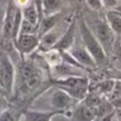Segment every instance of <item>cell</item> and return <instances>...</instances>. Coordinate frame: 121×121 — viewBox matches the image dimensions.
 <instances>
[{"mask_svg":"<svg viewBox=\"0 0 121 121\" xmlns=\"http://www.w3.org/2000/svg\"><path fill=\"white\" fill-rule=\"evenodd\" d=\"M75 30H77V19L73 18L69 22L65 33L63 34V36L52 49H56L60 51H68L74 44Z\"/></svg>","mask_w":121,"mask_h":121,"instance_id":"obj_9","label":"cell"},{"mask_svg":"<svg viewBox=\"0 0 121 121\" xmlns=\"http://www.w3.org/2000/svg\"><path fill=\"white\" fill-rule=\"evenodd\" d=\"M80 35L82 38V44L86 48V50L89 52L92 56L94 60L96 62L97 66H102L107 62L106 51L100 44L98 38L96 37L95 33L90 30L85 20H82L79 25Z\"/></svg>","mask_w":121,"mask_h":121,"instance_id":"obj_1","label":"cell"},{"mask_svg":"<svg viewBox=\"0 0 121 121\" xmlns=\"http://www.w3.org/2000/svg\"><path fill=\"white\" fill-rule=\"evenodd\" d=\"M86 4L92 11H100L103 9L102 0H86Z\"/></svg>","mask_w":121,"mask_h":121,"instance_id":"obj_23","label":"cell"},{"mask_svg":"<svg viewBox=\"0 0 121 121\" xmlns=\"http://www.w3.org/2000/svg\"><path fill=\"white\" fill-rule=\"evenodd\" d=\"M105 20L116 36H121V15L115 10H108L105 16Z\"/></svg>","mask_w":121,"mask_h":121,"instance_id":"obj_16","label":"cell"},{"mask_svg":"<svg viewBox=\"0 0 121 121\" xmlns=\"http://www.w3.org/2000/svg\"><path fill=\"white\" fill-rule=\"evenodd\" d=\"M9 108V102H8V97L5 95L0 94V114L3 111Z\"/></svg>","mask_w":121,"mask_h":121,"instance_id":"obj_25","label":"cell"},{"mask_svg":"<svg viewBox=\"0 0 121 121\" xmlns=\"http://www.w3.org/2000/svg\"><path fill=\"white\" fill-rule=\"evenodd\" d=\"M68 25H66L64 27L63 21H62V19H60L55 27H53L50 31H48L47 33H45L44 35L40 36L39 37V47H40V49H42L43 51H47V50L52 49L53 47L56 45V43L60 40V38L63 36V34L65 33V31H66Z\"/></svg>","mask_w":121,"mask_h":121,"instance_id":"obj_5","label":"cell"},{"mask_svg":"<svg viewBox=\"0 0 121 121\" xmlns=\"http://www.w3.org/2000/svg\"><path fill=\"white\" fill-rule=\"evenodd\" d=\"M102 4L107 10H114L118 5V0H102Z\"/></svg>","mask_w":121,"mask_h":121,"instance_id":"obj_24","label":"cell"},{"mask_svg":"<svg viewBox=\"0 0 121 121\" xmlns=\"http://www.w3.org/2000/svg\"><path fill=\"white\" fill-rule=\"evenodd\" d=\"M45 53V59L47 63L50 65L51 67H56L63 63V55L62 52L56 49H50V50L44 51Z\"/></svg>","mask_w":121,"mask_h":121,"instance_id":"obj_18","label":"cell"},{"mask_svg":"<svg viewBox=\"0 0 121 121\" xmlns=\"http://www.w3.org/2000/svg\"><path fill=\"white\" fill-rule=\"evenodd\" d=\"M0 121H18V118L12 109L6 108L0 114Z\"/></svg>","mask_w":121,"mask_h":121,"instance_id":"obj_22","label":"cell"},{"mask_svg":"<svg viewBox=\"0 0 121 121\" xmlns=\"http://www.w3.org/2000/svg\"><path fill=\"white\" fill-rule=\"evenodd\" d=\"M74 117L79 121H95L97 119L95 109L92 107L87 106L84 103L78 105L74 111Z\"/></svg>","mask_w":121,"mask_h":121,"instance_id":"obj_15","label":"cell"},{"mask_svg":"<svg viewBox=\"0 0 121 121\" xmlns=\"http://www.w3.org/2000/svg\"><path fill=\"white\" fill-rule=\"evenodd\" d=\"M68 52L83 68H85V67H89V68L97 67L96 62L94 60L91 55L89 54V52L86 50L85 47L83 46V44L79 45L74 43L73 46L68 50Z\"/></svg>","mask_w":121,"mask_h":121,"instance_id":"obj_8","label":"cell"},{"mask_svg":"<svg viewBox=\"0 0 121 121\" xmlns=\"http://www.w3.org/2000/svg\"><path fill=\"white\" fill-rule=\"evenodd\" d=\"M94 33L105 51L113 50V47L116 43V34L113 32L105 19H100L97 21Z\"/></svg>","mask_w":121,"mask_h":121,"instance_id":"obj_4","label":"cell"},{"mask_svg":"<svg viewBox=\"0 0 121 121\" xmlns=\"http://www.w3.org/2000/svg\"><path fill=\"white\" fill-rule=\"evenodd\" d=\"M0 94H2V95H5V92L3 91V89H2V88H1V86H0ZM5 96H6V95H5Z\"/></svg>","mask_w":121,"mask_h":121,"instance_id":"obj_31","label":"cell"},{"mask_svg":"<svg viewBox=\"0 0 121 121\" xmlns=\"http://www.w3.org/2000/svg\"><path fill=\"white\" fill-rule=\"evenodd\" d=\"M65 112L60 111H27L23 114V121H51L53 117L59 115H64Z\"/></svg>","mask_w":121,"mask_h":121,"instance_id":"obj_12","label":"cell"},{"mask_svg":"<svg viewBox=\"0 0 121 121\" xmlns=\"http://www.w3.org/2000/svg\"><path fill=\"white\" fill-rule=\"evenodd\" d=\"M16 10L17 6L13 5L12 3L9 4V6L5 10V14H4V19H3V28H2V37L4 39L12 38L13 25H14Z\"/></svg>","mask_w":121,"mask_h":121,"instance_id":"obj_11","label":"cell"},{"mask_svg":"<svg viewBox=\"0 0 121 121\" xmlns=\"http://www.w3.org/2000/svg\"><path fill=\"white\" fill-rule=\"evenodd\" d=\"M16 83V69L11 56L4 51H0V86L6 97H12Z\"/></svg>","mask_w":121,"mask_h":121,"instance_id":"obj_3","label":"cell"},{"mask_svg":"<svg viewBox=\"0 0 121 121\" xmlns=\"http://www.w3.org/2000/svg\"><path fill=\"white\" fill-rule=\"evenodd\" d=\"M63 0H40V11L44 16H50L60 13Z\"/></svg>","mask_w":121,"mask_h":121,"instance_id":"obj_14","label":"cell"},{"mask_svg":"<svg viewBox=\"0 0 121 121\" xmlns=\"http://www.w3.org/2000/svg\"><path fill=\"white\" fill-rule=\"evenodd\" d=\"M114 10H115V11H117V12H118V13H119V14L121 15V5H117L115 9H114Z\"/></svg>","mask_w":121,"mask_h":121,"instance_id":"obj_30","label":"cell"},{"mask_svg":"<svg viewBox=\"0 0 121 121\" xmlns=\"http://www.w3.org/2000/svg\"><path fill=\"white\" fill-rule=\"evenodd\" d=\"M72 100L73 98L68 92L56 87L50 97V105L53 111H60L66 113L68 107L72 103Z\"/></svg>","mask_w":121,"mask_h":121,"instance_id":"obj_7","label":"cell"},{"mask_svg":"<svg viewBox=\"0 0 121 121\" xmlns=\"http://www.w3.org/2000/svg\"><path fill=\"white\" fill-rule=\"evenodd\" d=\"M37 73H39V70H38V68L33 63L23 62L21 64L20 68H19V75H20L21 81L26 79H29V78L37 74Z\"/></svg>","mask_w":121,"mask_h":121,"instance_id":"obj_17","label":"cell"},{"mask_svg":"<svg viewBox=\"0 0 121 121\" xmlns=\"http://www.w3.org/2000/svg\"><path fill=\"white\" fill-rule=\"evenodd\" d=\"M119 98H121V79H117L115 80L113 90H112L111 95L108 96V100L112 101Z\"/></svg>","mask_w":121,"mask_h":121,"instance_id":"obj_21","label":"cell"},{"mask_svg":"<svg viewBox=\"0 0 121 121\" xmlns=\"http://www.w3.org/2000/svg\"><path fill=\"white\" fill-rule=\"evenodd\" d=\"M37 31H38L37 26L32 25L31 22H29V21H27L26 19L22 18L19 34H37Z\"/></svg>","mask_w":121,"mask_h":121,"instance_id":"obj_20","label":"cell"},{"mask_svg":"<svg viewBox=\"0 0 121 121\" xmlns=\"http://www.w3.org/2000/svg\"><path fill=\"white\" fill-rule=\"evenodd\" d=\"M4 14H5V11H4V12H0V37L2 36V28H3Z\"/></svg>","mask_w":121,"mask_h":121,"instance_id":"obj_28","label":"cell"},{"mask_svg":"<svg viewBox=\"0 0 121 121\" xmlns=\"http://www.w3.org/2000/svg\"><path fill=\"white\" fill-rule=\"evenodd\" d=\"M109 102L112 103V105L114 106V108H115V109L121 108V98L115 99V100H112V101H109Z\"/></svg>","mask_w":121,"mask_h":121,"instance_id":"obj_27","label":"cell"},{"mask_svg":"<svg viewBox=\"0 0 121 121\" xmlns=\"http://www.w3.org/2000/svg\"><path fill=\"white\" fill-rule=\"evenodd\" d=\"M113 51L118 59L121 60V42H116L113 47Z\"/></svg>","mask_w":121,"mask_h":121,"instance_id":"obj_26","label":"cell"},{"mask_svg":"<svg viewBox=\"0 0 121 121\" xmlns=\"http://www.w3.org/2000/svg\"><path fill=\"white\" fill-rule=\"evenodd\" d=\"M39 8H40V3H39V6H38L36 1H30L27 5H25L21 9L22 18L26 19L27 21H29V22H31L32 25L38 27L40 21Z\"/></svg>","mask_w":121,"mask_h":121,"instance_id":"obj_10","label":"cell"},{"mask_svg":"<svg viewBox=\"0 0 121 121\" xmlns=\"http://www.w3.org/2000/svg\"><path fill=\"white\" fill-rule=\"evenodd\" d=\"M112 121H118V120L116 119V117H115V116H114V118H113V120H112Z\"/></svg>","mask_w":121,"mask_h":121,"instance_id":"obj_32","label":"cell"},{"mask_svg":"<svg viewBox=\"0 0 121 121\" xmlns=\"http://www.w3.org/2000/svg\"><path fill=\"white\" fill-rule=\"evenodd\" d=\"M55 87L68 92L73 99L83 100L89 91V80L83 75H69L52 80Z\"/></svg>","mask_w":121,"mask_h":121,"instance_id":"obj_2","label":"cell"},{"mask_svg":"<svg viewBox=\"0 0 121 121\" xmlns=\"http://www.w3.org/2000/svg\"><path fill=\"white\" fill-rule=\"evenodd\" d=\"M115 117L118 121H121V108L115 109Z\"/></svg>","mask_w":121,"mask_h":121,"instance_id":"obj_29","label":"cell"},{"mask_svg":"<svg viewBox=\"0 0 121 121\" xmlns=\"http://www.w3.org/2000/svg\"><path fill=\"white\" fill-rule=\"evenodd\" d=\"M114 83H115V80H106V81H102L100 83H98L95 87L94 91L95 94L99 95H103V96H107L108 97L111 95L112 90L114 87Z\"/></svg>","mask_w":121,"mask_h":121,"instance_id":"obj_19","label":"cell"},{"mask_svg":"<svg viewBox=\"0 0 121 121\" xmlns=\"http://www.w3.org/2000/svg\"><path fill=\"white\" fill-rule=\"evenodd\" d=\"M60 20V13L54 15H50V16H44V18L40 19L39 25H38V31L37 35L42 36L48 31H50L53 27L57 25V22Z\"/></svg>","mask_w":121,"mask_h":121,"instance_id":"obj_13","label":"cell"},{"mask_svg":"<svg viewBox=\"0 0 121 121\" xmlns=\"http://www.w3.org/2000/svg\"><path fill=\"white\" fill-rule=\"evenodd\" d=\"M17 50L23 55H29L39 47V36L37 34H19L15 40Z\"/></svg>","mask_w":121,"mask_h":121,"instance_id":"obj_6","label":"cell"}]
</instances>
